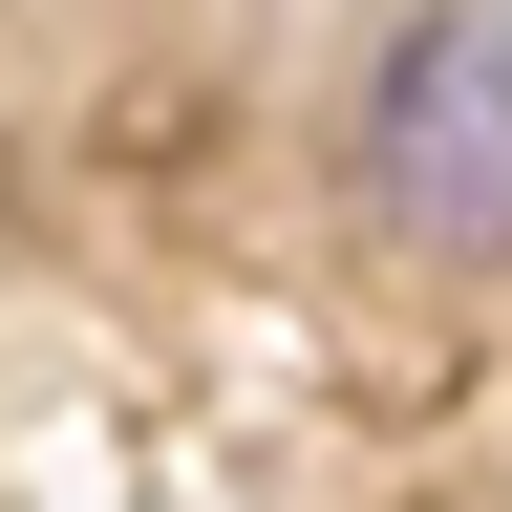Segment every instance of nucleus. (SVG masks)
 <instances>
[{
	"instance_id": "nucleus-1",
	"label": "nucleus",
	"mask_w": 512,
	"mask_h": 512,
	"mask_svg": "<svg viewBox=\"0 0 512 512\" xmlns=\"http://www.w3.org/2000/svg\"><path fill=\"white\" fill-rule=\"evenodd\" d=\"M363 214L406 256H512V22H406L363 86Z\"/></svg>"
}]
</instances>
